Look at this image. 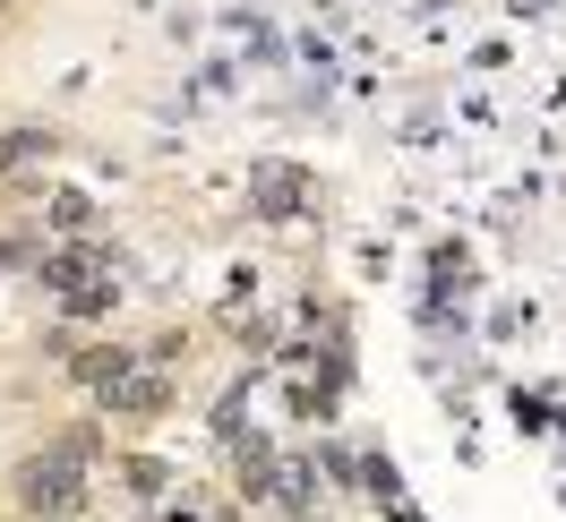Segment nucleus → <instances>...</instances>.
Instances as JSON below:
<instances>
[{
  "instance_id": "f03ea898",
  "label": "nucleus",
  "mask_w": 566,
  "mask_h": 522,
  "mask_svg": "<svg viewBox=\"0 0 566 522\" xmlns=\"http://www.w3.org/2000/svg\"><path fill=\"white\" fill-rule=\"evenodd\" d=\"M258 206L292 214V206H301V180H292V172H258Z\"/></svg>"
},
{
  "instance_id": "f257e3e1",
  "label": "nucleus",
  "mask_w": 566,
  "mask_h": 522,
  "mask_svg": "<svg viewBox=\"0 0 566 522\" xmlns=\"http://www.w3.org/2000/svg\"><path fill=\"white\" fill-rule=\"evenodd\" d=\"M86 454H95L86 437L35 454V462L18 471V505H27V514H77V505H86Z\"/></svg>"
}]
</instances>
